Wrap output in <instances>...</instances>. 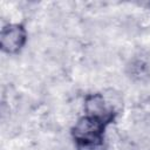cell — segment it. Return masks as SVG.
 <instances>
[{
    "label": "cell",
    "instance_id": "cell-1",
    "mask_svg": "<svg viewBox=\"0 0 150 150\" xmlns=\"http://www.w3.org/2000/svg\"><path fill=\"white\" fill-rule=\"evenodd\" d=\"M104 123L101 120L84 116L75 123L71 134L80 146H96L101 145L103 141Z\"/></svg>",
    "mask_w": 150,
    "mask_h": 150
},
{
    "label": "cell",
    "instance_id": "cell-3",
    "mask_svg": "<svg viewBox=\"0 0 150 150\" xmlns=\"http://www.w3.org/2000/svg\"><path fill=\"white\" fill-rule=\"evenodd\" d=\"M84 110L87 116L109 122L112 118V110L108 105L103 94H90L84 98Z\"/></svg>",
    "mask_w": 150,
    "mask_h": 150
},
{
    "label": "cell",
    "instance_id": "cell-2",
    "mask_svg": "<svg viewBox=\"0 0 150 150\" xmlns=\"http://www.w3.org/2000/svg\"><path fill=\"white\" fill-rule=\"evenodd\" d=\"M27 34L22 26L12 23L2 28L0 35V45L5 53H18L26 43Z\"/></svg>",
    "mask_w": 150,
    "mask_h": 150
}]
</instances>
